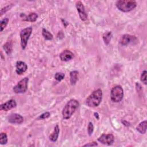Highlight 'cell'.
Listing matches in <instances>:
<instances>
[{"mask_svg": "<svg viewBox=\"0 0 147 147\" xmlns=\"http://www.w3.org/2000/svg\"><path fill=\"white\" fill-rule=\"evenodd\" d=\"M79 106V102L77 100L72 99L70 100L63 108L62 112L63 118L64 120H68Z\"/></svg>", "mask_w": 147, "mask_h": 147, "instance_id": "obj_1", "label": "cell"}, {"mask_svg": "<svg viewBox=\"0 0 147 147\" xmlns=\"http://www.w3.org/2000/svg\"><path fill=\"white\" fill-rule=\"evenodd\" d=\"M102 99V91L99 89L94 91L86 99V104L89 107H97Z\"/></svg>", "mask_w": 147, "mask_h": 147, "instance_id": "obj_2", "label": "cell"}, {"mask_svg": "<svg viewBox=\"0 0 147 147\" xmlns=\"http://www.w3.org/2000/svg\"><path fill=\"white\" fill-rule=\"evenodd\" d=\"M117 8L123 12H129L137 7V3L133 0H120L116 3Z\"/></svg>", "mask_w": 147, "mask_h": 147, "instance_id": "obj_3", "label": "cell"}, {"mask_svg": "<svg viewBox=\"0 0 147 147\" xmlns=\"http://www.w3.org/2000/svg\"><path fill=\"white\" fill-rule=\"evenodd\" d=\"M124 97V90L122 88L117 85L113 88L110 93L111 100L113 102H119L122 101Z\"/></svg>", "mask_w": 147, "mask_h": 147, "instance_id": "obj_4", "label": "cell"}, {"mask_svg": "<svg viewBox=\"0 0 147 147\" xmlns=\"http://www.w3.org/2000/svg\"><path fill=\"white\" fill-rule=\"evenodd\" d=\"M29 79L27 77H25L20 81L18 84L14 86L13 88V92L16 94H23L25 93L28 90V85Z\"/></svg>", "mask_w": 147, "mask_h": 147, "instance_id": "obj_5", "label": "cell"}, {"mask_svg": "<svg viewBox=\"0 0 147 147\" xmlns=\"http://www.w3.org/2000/svg\"><path fill=\"white\" fill-rule=\"evenodd\" d=\"M32 32V27H27L23 29L20 32V39H21V45L23 49H25L28 43V41L29 39Z\"/></svg>", "mask_w": 147, "mask_h": 147, "instance_id": "obj_6", "label": "cell"}, {"mask_svg": "<svg viewBox=\"0 0 147 147\" xmlns=\"http://www.w3.org/2000/svg\"><path fill=\"white\" fill-rule=\"evenodd\" d=\"M98 141L103 144L110 145L114 142V137L112 134H103L98 138Z\"/></svg>", "mask_w": 147, "mask_h": 147, "instance_id": "obj_7", "label": "cell"}, {"mask_svg": "<svg viewBox=\"0 0 147 147\" xmlns=\"http://www.w3.org/2000/svg\"><path fill=\"white\" fill-rule=\"evenodd\" d=\"M76 8L81 20L82 21H86L88 19V15L83 3L80 1H77L76 3Z\"/></svg>", "mask_w": 147, "mask_h": 147, "instance_id": "obj_8", "label": "cell"}, {"mask_svg": "<svg viewBox=\"0 0 147 147\" xmlns=\"http://www.w3.org/2000/svg\"><path fill=\"white\" fill-rule=\"evenodd\" d=\"M8 121L11 124H21L24 121V118L19 114L12 113L8 117Z\"/></svg>", "mask_w": 147, "mask_h": 147, "instance_id": "obj_9", "label": "cell"}, {"mask_svg": "<svg viewBox=\"0 0 147 147\" xmlns=\"http://www.w3.org/2000/svg\"><path fill=\"white\" fill-rule=\"evenodd\" d=\"M137 40V38L134 36L130 35H124L121 37L120 41L123 45H127Z\"/></svg>", "mask_w": 147, "mask_h": 147, "instance_id": "obj_10", "label": "cell"}, {"mask_svg": "<svg viewBox=\"0 0 147 147\" xmlns=\"http://www.w3.org/2000/svg\"><path fill=\"white\" fill-rule=\"evenodd\" d=\"M17 106V103L15 100H10L7 102L1 104L0 106V109L4 111H8L14 108H15Z\"/></svg>", "mask_w": 147, "mask_h": 147, "instance_id": "obj_11", "label": "cell"}, {"mask_svg": "<svg viewBox=\"0 0 147 147\" xmlns=\"http://www.w3.org/2000/svg\"><path fill=\"white\" fill-rule=\"evenodd\" d=\"M16 71L18 75H21L22 74L25 72L27 69L28 66L27 64L22 61H17L16 65Z\"/></svg>", "mask_w": 147, "mask_h": 147, "instance_id": "obj_12", "label": "cell"}, {"mask_svg": "<svg viewBox=\"0 0 147 147\" xmlns=\"http://www.w3.org/2000/svg\"><path fill=\"white\" fill-rule=\"evenodd\" d=\"M60 59L63 61H67L71 60L74 57V55L69 50H64L59 55Z\"/></svg>", "mask_w": 147, "mask_h": 147, "instance_id": "obj_13", "label": "cell"}, {"mask_svg": "<svg viewBox=\"0 0 147 147\" xmlns=\"http://www.w3.org/2000/svg\"><path fill=\"white\" fill-rule=\"evenodd\" d=\"M59 128L58 125H56L54 128V130L52 132V133L49 136V140L51 141H52V142H55L57 141L58 136H59Z\"/></svg>", "mask_w": 147, "mask_h": 147, "instance_id": "obj_14", "label": "cell"}, {"mask_svg": "<svg viewBox=\"0 0 147 147\" xmlns=\"http://www.w3.org/2000/svg\"><path fill=\"white\" fill-rule=\"evenodd\" d=\"M78 74L77 71H72L70 72V82L72 85H76L78 81Z\"/></svg>", "mask_w": 147, "mask_h": 147, "instance_id": "obj_15", "label": "cell"}, {"mask_svg": "<svg viewBox=\"0 0 147 147\" xmlns=\"http://www.w3.org/2000/svg\"><path fill=\"white\" fill-rule=\"evenodd\" d=\"M147 128V122L146 121H144L140 123V124L137 127V130L141 134H145Z\"/></svg>", "mask_w": 147, "mask_h": 147, "instance_id": "obj_16", "label": "cell"}, {"mask_svg": "<svg viewBox=\"0 0 147 147\" xmlns=\"http://www.w3.org/2000/svg\"><path fill=\"white\" fill-rule=\"evenodd\" d=\"M4 50L5 51L6 53L8 55H10L12 52V49H13V45H12V43L11 41H8L7 43H6L3 47Z\"/></svg>", "mask_w": 147, "mask_h": 147, "instance_id": "obj_17", "label": "cell"}, {"mask_svg": "<svg viewBox=\"0 0 147 147\" xmlns=\"http://www.w3.org/2000/svg\"><path fill=\"white\" fill-rule=\"evenodd\" d=\"M112 34L111 32H107L104 34L103 39L106 45H108L109 44L112 39Z\"/></svg>", "mask_w": 147, "mask_h": 147, "instance_id": "obj_18", "label": "cell"}, {"mask_svg": "<svg viewBox=\"0 0 147 147\" xmlns=\"http://www.w3.org/2000/svg\"><path fill=\"white\" fill-rule=\"evenodd\" d=\"M42 35L44 38L47 40H51L53 39V35L45 28L43 29Z\"/></svg>", "mask_w": 147, "mask_h": 147, "instance_id": "obj_19", "label": "cell"}, {"mask_svg": "<svg viewBox=\"0 0 147 147\" xmlns=\"http://www.w3.org/2000/svg\"><path fill=\"white\" fill-rule=\"evenodd\" d=\"M37 17L38 16L36 13H32L25 18V20L29 22H35L36 21Z\"/></svg>", "mask_w": 147, "mask_h": 147, "instance_id": "obj_20", "label": "cell"}, {"mask_svg": "<svg viewBox=\"0 0 147 147\" xmlns=\"http://www.w3.org/2000/svg\"><path fill=\"white\" fill-rule=\"evenodd\" d=\"M8 142L7 134L5 133H1L0 135V144L1 145L6 144Z\"/></svg>", "mask_w": 147, "mask_h": 147, "instance_id": "obj_21", "label": "cell"}, {"mask_svg": "<svg viewBox=\"0 0 147 147\" xmlns=\"http://www.w3.org/2000/svg\"><path fill=\"white\" fill-rule=\"evenodd\" d=\"M9 22V19L8 18H5L3 20L1 21V27H0V29H1V32H3L5 28L7 27Z\"/></svg>", "mask_w": 147, "mask_h": 147, "instance_id": "obj_22", "label": "cell"}, {"mask_svg": "<svg viewBox=\"0 0 147 147\" xmlns=\"http://www.w3.org/2000/svg\"><path fill=\"white\" fill-rule=\"evenodd\" d=\"M65 77V74L63 72H56L55 75V78L57 81H62Z\"/></svg>", "mask_w": 147, "mask_h": 147, "instance_id": "obj_23", "label": "cell"}, {"mask_svg": "<svg viewBox=\"0 0 147 147\" xmlns=\"http://www.w3.org/2000/svg\"><path fill=\"white\" fill-rule=\"evenodd\" d=\"M146 75H147V72L146 71H144L141 76V81L144 83V84L146 85L147 84V81H146Z\"/></svg>", "mask_w": 147, "mask_h": 147, "instance_id": "obj_24", "label": "cell"}, {"mask_svg": "<svg viewBox=\"0 0 147 147\" xmlns=\"http://www.w3.org/2000/svg\"><path fill=\"white\" fill-rule=\"evenodd\" d=\"M93 131H94V125L92 122H90L88 127V132L89 136H91L93 134Z\"/></svg>", "mask_w": 147, "mask_h": 147, "instance_id": "obj_25", "label": "cell"}, {"mask_svg": "<svg viewBox=\"0 0 147 147\" xmlns=\"http://www.w3.org/2000/svg\"><path fill=\"white\" fill-rule=\"evenodd\" d=\"M13 7V4H11V5H8L3 8L1 9V16H3V15L4 13H5V12H7V11H9Z\"/></svg>", "mask_w": 147, "mask_h": 147, "instance_id": "obj_26", "label": "cell"}, {"mask_svg": "<svg viewBox=\"0 0 147 147\" xmlns=\"http://www.w3.org/2000/svg\"><path fill=\"white\" fill-rule=\"evenodd\" d=\"M49 116H50V113L49 112H45V113H43L42 114H41L39 118L41 119V120H44V119L48 118Z\"/></svg>", "mask_w": 147, "mask_h": 147, "instance_id": "obj_27", "label": "cell"}, {"mask_svg": "<svg viewBox=\"0 0 147 147\" xmlns=\"http://www.w3.org/2000/svg\"><path fill=\"white\" fill-rule=\"evenodd\" d=\"M98 144L96 142H90L89 144H86L85 145H84V146H97Z\"/></svg>", "mask_w": 147, "mask_h": 147, "instance_id": "obj_28", "label": "cell"}, {"mask_svg": "<svg viewBox=\"0 0 147 147\" xmlns=\"http://www.w3.org/2000/svg\"><path fill=\"white\" fill-rule=\"evenodd\" d=\"M94 115H95L96 117L97 118V119H99V115H98V113H94Z\"/></svg>", "mask_w": 147, "mask_h": 147, "instance_id": "obj_29", "label": "cell"}]
</instances>
